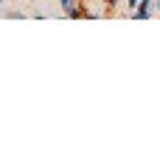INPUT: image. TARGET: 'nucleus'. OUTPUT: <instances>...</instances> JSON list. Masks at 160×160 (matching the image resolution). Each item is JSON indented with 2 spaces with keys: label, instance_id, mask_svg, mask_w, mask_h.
Segmentation results:
<instances>
[{
  "label": "nucleus",
  "instance_id": "6",
  "mask_svg": "<svg viewBox=\"0 0 160 160\" xmlns=\"http://www.w3.org/2000/svg\"><path fill=\"white\" fill-rule=\"evenodd\" d=\"M3 3H8V0H0V6H3Z\"/></svg>",
  "mask_w": 160,
  "mask_h": 160
},
{
  "label": "nucleus",
  "instance_id": "1",
  "mask_svg": "<svg viewBox=\"0 0 160 160\" xmlns=\"http://www.w3.org/2000/svg\"><path fill=\"white\" fill-rule=\"evenodd\" d=\"M152 11H155V0H138V6H135L132 17H135V20H149V17H152Z\"/></svg>",
  "mask_w": 160,
  "mask_h": 160
},
{
  "label": "nucleus",
  "instance_id": "5",
  "mask_svg": "<svg viewBox=\"0 0 160 160\" xmlns=\"http://www.w3.org/2000/svg\"><path fill=\"white\" fill-rule=\"evenodd\" d=\"M127 3H129V8L135 11V6H138V0H127Z\"/></svg>",
  "mask_w": 160,
  "mask_h": 160
},
{
  "label": "nucleus",
  "instance_id": "2",
  "mask_svg": "<svg viewBox=\"0 0 160 160\" xmlns=\"http://www.w3.org/2000/svg\"><path fill=\"white\" fill-rule=\"evenodd\" d=\"M101 3H104V14H112L118 8V0H101Z\"/></svg>",
  "mask_w": 160,
  "mask_h": 160
},
{
  "label": "nucleus",
  "instance_id": "3",
  "mask_svg": "<svg viewBox=\"0 0 160 160\" xmlns=\"http://www.w3.org/2000/svg\"><path fill=\"white\" fill-rule=\"evenodd\" d=\"M6 17H8V20H22L25 14H22L20 8H8V11H6Z\"/></svg>",
  "mask_w": 160,
  "mask_h": 160
},
{
  "label": "nucleus",
  "instance_id": "4",
  "mask_svg": "<svg viewBox=\"0 0 160 160\" xmlns=\"http://www.w3.org/2000/svg\"><path fill=\"white\" fill-rule=\"evenodd\" d=\"M59 3H62V14H65V11H70L73 6H79L82 0H59Z\"/></svg>",
  "mask_w": 160,
  "mask_h": 160
}]
</instances>
